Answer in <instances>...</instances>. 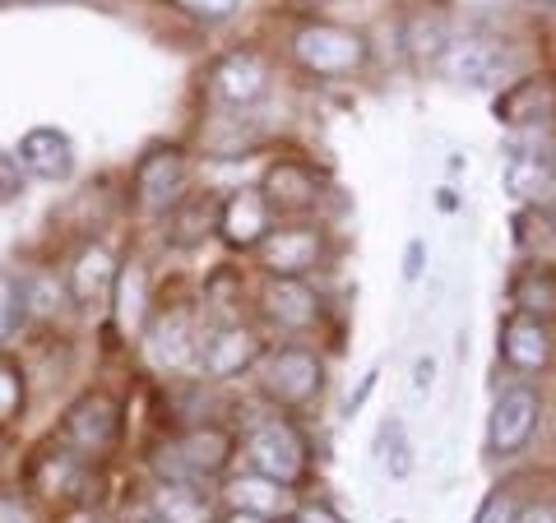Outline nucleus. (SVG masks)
<instances>
[{
	"label": "nucleus",
	"mask_w": 556,
	"mask_h": 523,
	"mask_svg": "<svg viewBox=\"0 0 556 523\" xmlns=\"http://www.w3.org/2000/svg\"><path fill=\"white\" fill-rule=\"evenodd\" d=\"M24 195V163L14 153H0V204H14Z\"/></svg>",
	"instance_id": "29"
},
{
	"label": "nucleus",
	"mask_w": 556,
	"mask_h": 523,
	"mask_svg": "<svg viewBox=\"0 0 556 523\" xmlns=\"http://www.w3.org/2000/svg\"><path fill=\"white\" fill-rule=\"evenodd\" d=\"M218 214H223V200H218V195H208V190H195V195H186V200L167 214V237H172V246H200V241L218 228Z\"/></svg>",
	"instance_id": "21"
},
{
	"label": "nucleus",
	"mask_w": 556,
	"mask_h": 523,
	"mask_svg": "<svg viewBox=\"0 0 556 523\" xmlns=\"http://www.w3.org/2000/svg\"><path fill=\"white\" fill-rule=\"evenodd\" d=\"M116 435H121V408L108 394H79L61 422V441L70 455H79V459L108 455L116 445Z\"/></svg>",
	"instance_id": "5"
},
{
	"label": "nucleus",
	"mask_w": 556,
	"mask_h": 523,
	"mask_svg": "<svg viewBox=\"0 0 556 523\" xmlns=\"http://www.w3.org/2000/svg\"><path fill=\"white\" fill-rule=\"evenodd\" d=\"M247 459L260 477H274L283 486H298L306 477V441L283 417H269L247 435Z\"/></svg>",
	"instance_id": "4"
},
{
	"label": "nucleus",
	"mask_w": 556,
	"mask_h": 523,
	"mask_svg": "<svg viewBox=\"0 0 556 523\" xmlns=\"http://www.w3.org/2000/svg\"><path fill=\"white\" fill-rule=\"evenodd\" d=\"M116 283V259L108 255V246H84L75 259H70V273H65V288L79 306H93V302H108Z\"/></svg>",
	"instance_id": "20"
},
{
	"label": "nucleus",
	"mask_w": 556,
	"mask_h": 523,
	"mask_svg": "<svg viewBox=\"0 0 556 523\" xmlns=\"http://www.w3.org/2000/svg\"><path fill=\"white\" fill-rule=\"evenodd\" d=\"M260 357V339L251 329L241 324H218L200 334V353H195V366L208 375V380H228V375H241L247 366Z\"/></svg>",
	"instance_id": "12"
},
{
	"label": "nucleus",
	"mask_w": 556,
	"mask_h": 523,
	"mask_svg": "<svg viewBox=\"0 0 556 523\" xmlns=\"http://www.w3.org/2000/svg\"><path fill=\"white\" fill-rule=\"evenodd\" d=\"M538 5H547V10H556V0H538Z\"/></svg>",
	"instance_id": "39"
},
{
	"label": "nucleus",
	"mask_w": 556,
	"mask_h": 523,
	"mask_svg": "<svg viewBox=\"0 0 556 523\" xmlns=\"http://www.w3.org/2000/svg\"><path fill=\"white\" fill-rule=\"evenodd\" d=\"M260 195L269 200L274 214H311V208L320 204V177H316V167L302 158H278L265 171Z\"/></svg>",
	"instance_id": "13"
},
{
	"label": "nucleus",
	"mask_w": 556,
	"mask_h": 523,
	"mask_svg": "<svg viewBox=\"0 0 556 523\" xmlns=\"http://www.w3.org/2000/svg\"><path fill=\"white\" fill-rule=\"evenodd\" d=\"M228 523H269V519H260V514H251V510H237Z\"/></svg>",
	"instance_id": "36"
},
{
	"label": "nucleus",
	"mask_w": 556,
	"mask_h": 523,
	"mask_svg": "<svg viewBox=\"0 0 556 523\" xmlns=\"http://www.w3.org/2000/svg\"><path fill=\"white\" fill-rule=\"evenodd\" d=\"M24 412V371L20 361L0 353V422H14Z\"/></svg>",
	"instance_id": "27"
},
{
	"label": "nucleus",
	"mask_w": 556,
	"mask_h": 523,
	"mask_svg": "<svg viewBox=\"0 0 556 523\" xmlns=\"http://www.w3.org/2000/svg\"><path fill=\"white\" fill-rule=\"evenodd\" d=\"M0 523H33L28 505L20 496H0Z\"/></svg>",
	"instance_id": "33"
},
{
	"label": "nucleus",
	"mask_w": 556,
	"mask_h": 523,
	"mask_svg": "<svg viewBox=\"0 0 556 523\" xmlns=\"http://www.w3.org/2000/svg\"><path fill=\"white\" fill-rule=\"evenodd\" d=\"M228 459H232V431L204 422L177 435L172 445H163L153 455V468H159L163 482H204V477H218Z\"/></svg>",
	"instance_id": "1"
},
{
	"label": "nucleus",
	"mask_w": 556,
	"mask_h": 523,
	"mask_svg": "<svg viewBox=\"0 0 556 523\" xmlns=\"http://www.w3.org/2000/svg\"><path fill=\"white\" fill-rule=\"evenodd\" d=\"M376 463L386 468L390 477H408V468H413V449H408V431L399 417H386L376 431Z\"/></svg>",
	"instance_id": "26"
},
{
	"label": "nucleus",
	"mask_w": 556,
	"mask_h": 523,
	"mask_svg": "<svg viewBox=\"0 0 556 523\" xmlns=\"http://www.w3.org/2000/svg\"><path fill=\"white\" fill-rule=\"evenodd\" d=\"M288 5H298V10H316V5H325V0H288Z\"/></svg>",
	"instance_id": "37"
},
{
	"label": "nucleus",
	"mask_w": 556,
	"mask_h": 523,
	"mask_svg": "<svg viewBox=\"0 0 556 523\" xmlns=\"http://www.w3.org/2000/svg\"><path fill=\"white\" fill-rule=\"evenodd\" d=\"M404 42H408V56L417 65H441L445 61V51H450V20L437 10H417L413 20L404 24Z\"/></svg>",
	"instance_id": "23"
},
{
	"label": "nucleus",
	"mask_w": 556,
	"mask_h": 523,
	"mask_svg": "<svg viewBox=\"0 0 556 523\" xmlns=\"http://www.w3.org/2000/svg\"><path fill=\"white\" fill-rule=\"evenodd\" d=\"M510 296L519 302V316L547 320V316H556V273H552L547 265H529L525 273L515 278Z\"/></svg>",
	"instance_id": "25"
},
{
	"label": "nucleus",
	"mask_w": 556,
	"mask_h": 523,
	"mask_svg": "<svg viewBox=\"0 0 556 523\" xmlns=\"http://www.w3.org/2000/svg\"><path fill=\"white\" fill-rule=\"evenodd\" d=\"M292 56L316 79H343L367 65V38L343 24H302L292 33Z\"/></svg>",
	"instance_id": "2"
},
{
	"label": "nucleus",
	"mask_w": 556,
	"mask_h": 523,
	"mask_svg": "<svg viewBox=\"0 0 556 523\" xmlns=\"http://www.w3.org/2000/svg\"><path fill=\"white\" fill-rule=\"evenodd\" d=\"M255 251H260V265L274 278H302L325 259V237L316 222H292V228H274Z\"/></svg>",
	"instance_id": "9"
},
{
	"label": "nucleus",
	"mask_w": 556,
	"mask_h": 523,
	"mask_svg": "<svg viewBox=\"0 0 556 523\" xmlns=\"http://www.w3.org/2000/svg\"><path fill=\"white\" fill-rule=\"evenodd\" d=\"M186 181H190L186 153L172 144H159L135 167V200L144 204L149 214H163V208H177L186 200Z\"/></svg>",
	"instance_id": "7"
},
{
	"label": "nucleus",
	"mask_w": 556,
	"mask_h": 523,
	"mask_svg": "<svg viewBox=\"0 0 556 523\" xmlns=\"http://www.w3.org/2000/svg\"><path fill=\"white\" fill-rule=\"evenodd\" d=\"M501 357H506L515 371H543L552 357V334L538 316H510L501 324Z\"/></svg>",
	"instance_id": "19"
},
{
	"label": "nucleus",
	"mask_w": 556,
	"mask_h": 523,
	"mask_svg": "<svg viewBox=\"0 0 556 523\" xmlns=\"http://www.w3.org/2000/svg\"><path fill=\"white\" fill-rule=\"evenodd\" d=\"M269 89V65L255 51H228L214 69H208V93H214L223 107H251Z\"/></svg>",
	"instance_id": "11"
},
{
	"label": "nucleus",
	"mask_w": 556,
	"mask_h": 523,
	"mask_svg": "<svg viewBox=\"0 0 556 523\" xmlns=\"http://www.w3.org/2000/svg\"><path fill=\"white\" fill-rule=\"evenodd\" d=\"M153 514L163 523H214V505L195 482H159L153 486Z\"/></svg>",
	"instance_id": "22"
},
{
	"label": "nucleus",
	"mask_w": 556,
	"mask_h": 523,
	"mask_svg": "<svg viewBox=\"0 0 556 523\" xmlns=\"http://www.w3.org/2000/svg\"><path fill=\"white\" fill-rule=\"evenodd\" d=\"M200 353V334L195 324H190V310H163L159 320L149 324V357L153 366H163V371H186L190 361Z\"/></svg>",
	"instance_id": "15"
},
{
	"label": "nucleus",
	"mask_w": 556,
	"mask_h": 523,
	"mask_svg": "<svg viewBox=\"0 0 556 523\" xmlns=\"http://www.w3.org/2000/svg\"><path fill=\"white\" fill-rule=\"evenodd\" d=\"M515 523H556V505H525Z\"/></svg>",
	"instance_id": "34"
},
{
	"label": "nucleus",
	"mask_w": 556,
	"mask_h": 523,
	"mask_svg": "<svg viewBox=\"0 0 556 523\" xmlns=\"http://www.w3.org/2000/svg\"><path fill=\"white\" fill-rule=\"evenodd\" d=\"M441 69L455 84H464V89H496L510 75V51L496 38H455Z\"/></svg>",
	"instance_id": "10"
},
{
	"label": "nucleus",
	"mask_w": 556,
	"mask_h": 523,
	"mask_svg": "<svg viewBox=\"0 0 556 523\" xmlns=\"http://www.w3.org/2000/svg\"><path fill=\"white\" fill-rule=\"evenodd\" d=\"M292 486H283V482H274V477H241V482H232V505L237 510H251V514H260V519H278V514H288L292 510Z\"/></svg>",
	"instance_id": "24"
},
{
	"label": "nucleus",
	"mask_w": 556,
	"mask_h": 523,
	"mask_svg": "<svg viewBox=\"0 0 556 523\" xmlns=\"http://www.w3.org/2000/svg\"><path fill=\"white\" fill-rule=\"evenodd\" d=\"M538 417H543V398L529 385H510L506 394L496 398L492 408V422H486V449L501 459L519 455L529 445V435L538 431Z\"/></svg>",
	"instance_id": "8"
},
{
	"label": "nucleus",
	"mask_w": 556,
	"mask_h": 523,
	"mask_svg": "<svg viewBox=\"0 0 556 523\" xmlns=\"http://www.w3.org/2000/svg\"><path fill=\"white\" fill-rule=\"evenodd\" d=\"M552 112H556V84H552V75L519 79L515 89L496 102V120H506V126H525V130H538Z\"/></svg>",
	"instance_id": "17"
},
{
	"label": "nucleus",
	"mask_w": 556,
	"mask_h": 523,
	"mask_svg": "<svg viewBox=\"0 0 556 523\" xmlns=\"http://www.w3.org/2000/svg\"><path fill=\"white\" fill-rule=\"evenodd\" d=\"M515 514H519L515 510V492L510 486H496V492L482 500V510H478L473 523H515Z\"/></svg>",
	"instance_id": "28"
},
{
	"label": "nucleus",
	"mask_w": 556,
	"mask_h": 523,
	"mask_svg": "<svg viewBox=\"0 0 556 523\" xmlns=\"http://www.w3.org/2000/svg\"><path fill=\"white\" fill-rule=\"evenodd\" d=\"M288 523H343L329 505H302V510H292Z\"/></svg>",
	"instance_id": "31"
},
{
	"label": "nucleus",
	"mask_w": 556,
	"mask_h": 523,
	"mask_svg": "<svg viewBox=\"0 0 556 523\" xmlns=\"http://www.w3.org/2000/svg\"><path fill=\"white\" fill-rule=\"evenodd\" d=\"M265 316L278 329H288V334H302V329L316 324L320 302H316V292H311L302 278H274V283L265 288Z\"/></svg>",
	"instance_id": "18"
},
{
	"label": "nucleus",
	"mask_w": 556,
	"mask_h": 523,
	"mask_svg": "<svg viewBox=\"0 0 556 523\" xmlns=\"http://www.w3.org/2000/svg\"><path fill=\"white\" fill-rule=\"evenodd\" d=\"M431 385H437V357H417V366H413V390L427 394Z\"/></svg>",
	"instance_id": "32"
},
{
	"label": "nucleus",
	"mask_w": 556,
	"mask_h": 523,
	"mask_svg": "<svg viewBox=\"0 0 556 523\" xmlns=\"http://www.w3.org/2000/svg\"><path fill=\"white\" fill-rule=\"evenodd\" d=\"M130 523H163L159 514H144V519H130Z\"/></svg>",
	"instance_id": "38"
},
{
	"label": "nucleus",
	"mask_w": 556,
	"mask_h": 523,
	"mask_svg": "<svg viewBox=\"0 0 556 523\" xmlns=\"http://www.w3.org/2000/svg\"><path fill=\"white\" fill-rule=\"evenodd\" d=\"M177 5L186 14H195V20H204V24H218V20H228V14L237 10V0H177Z\"/></svg>",
	"instance_id": "30"
},
{
	"label": "nucleus",
	"mask_w": 556,
	"mask_h": 523,
	"mask_svg": "<svg viewBox=\"0 0 556 523\" xmlns=\"http://www.w3.org/2000/svg\"><path fill=\"white\" fill-rule=\"evenodd\" d=\"M274 208L269 200L260 195V190H232L228 200H223V214H218V237L228 241L232 251H255L260 241H265L274 228H269Z\"/></svg>",
	"instance_id": "14"
},
{
	"label": "nucleus",
	"mask_w": 556,
	"mask_h": 523,
	"mask_svg": "<svg viewBox=\"0 0 556 523\" xmlns=\"http://www.w3.org/2000/svg\"><path fill=\"white\" fill-rule=\"evenodd\" d=\"M325 385V366L320 357L302 343H288V347H274L265 357V375H260V390H265L274 404L283 408H306L311 398L320 394Z\"/></svg>",
	"instance_id": "3"
},
{
	"label": "nucleus",
	"mask_w": 556,
	"mask_h": 523,
	"mask_svg": "<svg viewBox=\"0 0 556 523\" xmlns=\"http://www.w3.org/2000/svg\"><path fill=\"white\" fill-rule=\"evenodd\" d=\"M20 163L38 181H65L70 171H75V144H70L65 130L38 126V130H28L20 139Z\"/></svg>",
	"instance_id": "16"
},
{
	"label": "nucleus",
	"mask_w": 556,
	"mask_h": 523,
	"mask_svg": "<svg viewBox=\"0 0 556 523\" xmlns=\"http://www.w3.org/2000/svg\"><path fill=\"white\" fill-rule=\"evenodd\" d=\"M417 259H422V246H417V241H413V246H408V278L422 273V265H417Z\"/></svg>",
	"instance_id": "35"
},
{
	"label": "nucleus",
	"mask_w": 556,
	"mask_h": 523,
	"mask_svg": "<svg viewBox=\"0 0 556 523\" xmlns=\"http://www.w3.org/2000/svg\"><path fill=\"white\" fill-rule=\"evenodd\" d=\"M506 190L515 200L543 204L556 195V153L538 139V130L515 135L506 144Z\"/></svg>",
	"instance_id": "6"
}]
</instances>
